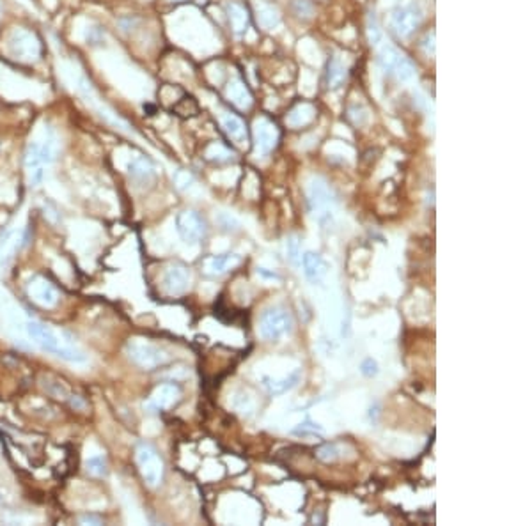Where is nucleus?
Segmentation results:
<instances>
[{"label": "nucleus", "mask_w": 532, "mask_h": 526, "mask_svg": "<svg viewBox=\"0 0 532 526\" xmlns=\"http://www.w3.org/2000/svg\"><path fill=\"white\" fill-rule=\"evenodd\" d=\"M25 334L27 337L31 339L34 344H38L43 351H48L52 355L59 356V358L66 360V362H71V364H84L88 356L80 351L78 348H75L73 344H69L68 341L62 339V335L59 332L52 328L48 325H43L39 321H27L25 322Z\"/></svg>", "instance_id": "nucleus-1"}, {"label": "nucleus", "mask_w": 532, "mask_h": 526, "mask_svg": "<svg viewBox=\"0 0 532 526\" xmlns=\"http://www.w3.org/2000/svg\"><path fill=\"white\" fill-rule=\"evenodd\" d=\"M55 136L50 129L38 141L31 142L25 151V169L29 172V179L34 186L41 185L45 179V169L55 159Z\"/></svg>", "instance_id": "nucleus-2"}, {"label": "nucleus", "mask_w": 532, "mask_h": 526, "mask_svg": "<svg viewBox=\"0 0 532 526\" xmlns=\"http://www.w3.org/2000/svg\"><path fill=\"white\" fill-rule=\"evenodd\" d=\"M128 356L132 358L133 364H137L142 369H158L169 362V355L160 349L158 346L151 344V342L144 341V339H133L126 346Z\"/></svg>", "instance_id": "nucleus-3"}, {"label": "nucleus", "mask_w": 532, "mask_h": 526, "mask_svg": "<svg viewBox=\"0 0 532 526\" xmlns=\"http://www.w3.org/2000/svg\"><path fill=\"white\" fill-rule=\"evenodd\" d=\"M293 329V318L284 307H272L262 312L259 321V334L265 341L275 342L286 337Z\"/></svg>", "instance_id": "nucleus-4"}, {"label": "nucleus", "mask_w": 532, "mask_h": 526, "mask_svg": "<svg viewBox=\"0 0 532 526\" xmlns=\"http://www.w3.org/2000/svg\"><path fill=\"white\" fill-rule=\"evenodd\" d=\"M135 459H137L139 471H141L146 485L158 488L162 478H164V461H162L158 452L148 443H141L137 447V452H135Z\"/></svg>", "instance_id": "nucleus-5"}, {"label": "nucleus", "mask_w": 532, "mask_h": 526, "mask_svg": "<svg viewBox=\"0 0 532 526\" xmlns=\"http://www.w3.org/2000/svg\"><path fill=\"white\" fill-rule=\"evenodd\" d=\"M8 50L18 61L34 62L41 55V43L31 31L15 29L8 38Z\"/></svg>", "instance_id": "nucleus-6"}, {"label": "nucleus", "mask_w": 532, "mask_h": 526, "mask_svg": "<svg viewBox=\"0 0 532 526\" xmlns=\"http://www.w3.org/2000/svg\"><path fill=\"white\" fill-rule=\"evenodd\" d=\"M309 202H311L312 211L318 213V222L323 227L332 225V202H334V195L332 190L328 188L327 183L323 179H312L309 185Z\"/></svg>", "instance_id": "nucleus-7"}, {"label": "nucleus", "mask_w": 532, "mask_h": 526, "mask_svg": "<svg viewBox=\"0 0 532 526\" xmlns=\"http://www.w3.org/2000/svg\"><path fill=\"white\" fill-rule=\"evenodd\" d=\"M176 229L181 239L188 245H195L206 236V224L202 216L195 211H183L176 218Z\"/></svg>", "instance_id": "nucleus-8"}, {"label": "nucleus", "mask_w": 532, "mask_h": 526, "mask_svg": "<svg viewBox=\"0 0 532 526\" xmlns=\"http://www.w3.org/2000/svg\"><path fill=\"white\" fill-rule=\"evenodd\" d=\"M422 11L417 4L410 2L398 8L392 15V29L399 38H408L421 25Z\"/></svg>", "instance_id": "nucleus-9"}, {"label": "nucleus", "mask_w": 532, "mask_h": 526, "mask_svg": "<svg viewBox=\"0 0 532 526\" xmlns=\"http://www.w3.org/2000/svg\"><path fill=\"white\" fill-rule=\"evenodd\" d=\"M27 296L39 307L52 308L59 303V291L45 276H32L27 284Z\"/></svg>", "instance_id": "nucleus-10"}, {"label": "nucleus", "mask_w": 532, "mask_h": 526, "mask_svg": "<svg viewBox=\"0 0 532 526\" xmlns=\"http://www.w3.org/2000/svg\"><path fill=\"white\" fill-rule=\"evenodd\" d=\"M254 141H255V152L259 156L268 155L274 151L279 142V129L268 119H259L254 125Z\"/></svg>", "instance_id": "nucleus-11"}, {"label": "nucleus", "mask_w": 532, "mask_h": 526, "mask_svg": "<svg viewBox=\"0 0 532 526\" xmlns=\"http://www.w3.org/2000/svg\"><path fill=\"white\" fill-rule=\"evenodd\" d=\"M179 397H181L179 386L174 385V383H165V385H160L153 392L149 401L146 402V408L149 411H165V409L172 408L179 401Z\"/></svg>", "instance_id": "nucleus-12"}, {"label": "nucleus", "mask_w": 532, "mask_h": 526, "mask_svg": "<svg viewBox=\"0 0 532 526\" xmlns=\"http://www.w3.org/2000/svg\"><path fill=\"white\" fill-rule=\"evenodd\" d=\"M164 285L169 294H183L190 285V271L181 264L171 266L165 271Z\"/></svg>", "instance_id": "nucleus-13"}, {"label": "nucleus", "mask_w": 532, "mask_h": 526, "mask_svg": "<svg viewBox=\"0 0 532 526\" xmlns=\"http://www.w3.org/2000/svg\"><path fill=\"white\" fill-rule=\"evenodd\" d=\"M302 268H304V275L307 276V280H311L312 284H319L328 271V264L325 262V259L316 252H305L302 255Z\"/></svg>", "instance_id": "nucleus-14"}, {"label": "nucleus", "mask_w": 532, "mask_h": 526, "mask_svg": "<svg viewBox=\"0 0 532 526\" xmlns=\"http://www.w3.org/2000/svg\"><path fill=\"white\" fill-rule=\"evenodd\" d=\"M27 243V236L20 232H9L0 241V268L8 266L13 261L18 250Z\"/></svg>", "instance_id": "nucleus-15"}, {"label": "nucleus", "mask_w": 532, "mask_h": 526, "mask_svg": "<svg viewBox=\"0 0 532 526\" xmlns=\"http://www.w3.org/2000/svg\"><path fill=\"white\" fill-rule=\"evenodd\" d=\"M225 96L238 108H248L252 105V96L239 78H232L225 87Z\"/></svg>", "instance_id": "nucleus-16"}, {"label": "nucleus", "mask_w": 532, "mask_h": 526, "mask_svg": "<svg viewBox=\"0 0 532 526\" xmlns=\"http://www.w3.org/2000/svg\"><path fill=\"white\" fill-rule=\"evenodd\" d=\"M298 381H300V371H295L293 374L286 376L282 379L265 378L262 379V386H265L266 392L270 395H282L291 390V388H295L298 385Z\"/></svg>", "instance_id": "nucleus-17"}, {"label": "nucleus", "mask_w": 532, "mask_h": 526, "mask_svg": "<svg viewBox=\"0 0 532 526\" xmlns=\"http://www.w3.org/2000/svg\"><path fill=\"white\" fill-rule=\"evenodd\" d=\"M239 264V255L236 254H224V255H213L206 261V273L211 276L224 275L225 271L232 269L234 266Z\"/></svg>", "instance_id": "nucleus-18"}, {"label": "nucleus", "mask_w": 532, "mask_h": 526, "mask_svg": "<svg viewBox=\"0 0 532 526\" xmlns=\"http://www.w3.org/2000/svg\"><path fill=\"white\" fill-rule=\"evenodd\" d=\"M222 128H224V132L227 133V136L234 144L244 145L247 142V128H245L244 121L236 118V115H224L222 118Z\"/></svg>", "instance_id": "nucleus-19"}, {"label": "nucleus", "mask_w": 532, "mask_h": 526, "mask_svg": "<svg viewBox=\"0 0 532 526\" xmlns=\"http://www.w3.org/2000/svg\"><path fill=\"white\" fill-rule=\"evenodd\" d=\"M227 16H229V22H231L232 31H234L236 34H244V32L247 31L248 15H247V9H245L244 6L236 4V2L229 4Z\"/></svg>", "instance_id": "nucleus-20"}, {"label": "nucleus", "mask_w": 532, "mask_h": 526, "mask_svg": "<svg viewBox=\"0 0 532 526\" xmlns=\"http://www.w3.org/2000/svg\"><path fill=\"white\" fill-rule=\"evenodd\" d=\"M128 172L133 176L135 179H149L155 176V167H153V163L149 162L148 158L144 156H137V158H133L128 165Z\"/></svg>", "instance_id": "nucleus-21"}, {"label": "nucleus", "mask_w": 532, "mask_h": 526, "mask_svg": "<svg viewBox=\"0 0 532 526\" xmlns=\"http://www.w3.org/2000/svg\"><path fill=\"white\" fill-rule=\"evenodd\" d=\"M258 22L262 29L270 31L274 27L279 25L281 22V16L275 8H272L270 4H265V2H259L258 4Z\"/></svg>", "instance_id": "nucleus-22"}, {"label": "nucleus", "mask_w": 532, "mask_h": 526, "mask_svg": "<svg viewBox=\"0 0 532 526\" xmlns=\"http://www.w3.org/2000/svg\"><path fill=\"white\" fill-rule=\"evenodd\" d=\"M401 57H403V55L396 48H392V46H384L380 52V57H378V62H380L382 69L391 75V73L396 71V66L401 61Z\"/></svg>", "instance_id": "nucleus-23"}, {"label": "nucleus", "mask_w": 532, "mask_h": 526, "mask_svg": "<svg viewBox=\"0 0 532 526\" xmlns=\"http://www.w3.org/2000/svg\"><path fill=\"white\" fill-rule=\"evenodd\" d=\"M344 76H346V71H344V68H342L341 62H339L337 59H332L330 64H328V85L334 89L339 87V85L342 84Z\"/></svg>", "instance_id": "nucleus-24"}, {"label": "nucleus", "mask_w": 532, "mask_h": 526, "mask_svg": "<svg viewBox=\"0 0 532 526\" xmlns=\"http://www.w3.org/2000/svg\"><path fill=\"white\" fill-rule=\"evenodd\" d=\"M396 76H398L401 82H412L415 76V66L412 64L410 59H407L403 55L401 57V61L398 62V66H396Z\"/></svg>", "instance_id": "nucleus-25"}, {"label": "nucleus", "mask_w": 532, "mask_h": 526, "mask_svg": "<svg viewBox=\"0 0 532 526\" xmlns=\"http://www.w3.org/2000/svg\"><path fill=\"white\" fill-rule=\"evenodd\" d=\"M232 404H234V408L238 409L241 415H252V409H254V402H252V399L248 397L247 394H238L234 397V401H232Z\"/></svg>", "instance_id": "nucleus-26"}, {"label": "nucleus", "mask_w": 532, "mask_h": 526, "mask_svg": "<svg viewBox=\"0 0 532 526\" xmlns=\"http://www.w3.org/2000/svg\"><path fill=\"white\" fill-rule=\"evenodd\" d=\"M85 466H88L89 474L96 475V477H102V475L106 474V462H105V459L99 457V455L88 459Z\"/></svg>", "instance_id": "nucleus-27"}, {"label": "nucleus", "mask_w": 532, "mask_h": 526, "mask_svg": "<svg viewBox=\"0 0 532 526\" xmlns=\"http://www.w3.org/2000/svg\"><path fill=\"white\" fill-rule=\"evenodd\" d=\"M318 457L325 462L335 461L339 457V447L335 443H327L325 447H321L318 450Z\"/></svg>", "instance_id": "nucleus-28"}, {"label": "nucleus", "mask_w": 532, "mask_h": 526, "mask_svg": "<svg viewBox=\"0 0 532 526\" xmlns=\"http://www.w3.org/2000/svg\"><path fill=\"white\" fill-rule=\"evenodd\" d=\"M174 183L181 192H185V190H188L194 185V176L188 171H178L174 176Z\"/></svg>", "instance_id": "nucleus-29"}, {"label": "nucleus", "mask_w": 532, "mask_h": 526, "mask_svg": "<svg viewBox=\"0 0 532 526\" xmlns=\"http://www.w3.org/2000/svg\"><path fill=\"white\" fill-rule=\"evenodd\" d=\"M316 432H323V429L311 420L304 422V424H300L298 427L293 429V434H297V436H311V434H316Z\"/></svg>", "instance_id": "nucleus-30"}, {"label": "nucleus", "mask_w": 532, "mask_h": 526, "mask_svg": "<svg viewBox=\"0 0 532 526\" xmlns=\"http://www.w3.org/2000/svg\"><path fill=\"white\" fill-rule=\"evenodd\" d=\"M206 156H208L209 159H217V162H225V159L231 158V152H229L225 148H222L220 144H213L211 148L208 149V152H206Z\"/></svg>", "instance_id": "nucleus-31"}, {"label": "nucleus", "mask_w": 532, "mask_h": 526, "mask_svg": "<svg viewBox=\"0 0 532 526\" xmlns=\"http://www.w3.org/2000/svg\"><path fill=\"white\" fill-rule=\"evenodd\" d=\"M218 225H220L222 229H225V231H236L238 229V222H236L234 216H231L229 213H220L217 218Z\"/></svg>", "instance_id": "nucleus-32"}, {"label": "nucleus", "mask_w": 532, "mask_h": 526, "mask_svg": "<svg viewBox=\"0 0 532 526\" xmlns=\"http://www.w3.org/2000/svg\"><path fill=\"white\" fill-rule=\"evenodd\" d=\"M362 374L368 376V378H372V376L378 374V364L372 358H368L362 362Z\"/></svg>", "instance_id": "nucleus-33"}, {"label": "nucleus", "mask_w": 532, "mask_h": 526, "mask_svg": "<svg viewBox=\"0 0 532 526\" xmlns=\"http://www.w3.org/2000/svg\"><path fill=\"white\" fill-rule=\"evenodd\" d=\"M369 38H371L372 43H378L382 38V32L378 29V23L374 16H369Z\"/></svg>", "instance_id": "nucleus-34"}, {"label": "nucleus", "mask_w": 532, "mask_h": 526, "mask_svg": "<svg viewBox=\"0 0 532 526\" xmlns=\"http://www.w3.org/2000/svg\"><path fill=\"white\" fill-rule=\"evenodd\" d=\"M80 523L82 525H103L102 519L94 518V516H84V518H80Z\"/></svg>", "instance_id": "nucleus-35"}, {"label": "nucleus", "mask_w": 532, "mask_h": 526, "mask_svg": "<svg viewBox=\"0 0 532 526\" xmlns=\"http://www.w3.org/2000/svg\"><path fill=\"white\" fill-rule=\"evenodd\" d=\"M172 2H178V0H172Z\"/></svg>", "instance_id": "nucleus-36"}, {"label": "nucleus", "mask_w": 532, "mask_h": 526, "mask_svg": "<svg viewBox=\"0 0 532 526\" xmlns=\"http://www.w3.org/2000/svg\"><path fill=\"white\" fill-rule=\"evenodd\" d=\"M0 8H2V6H0Z\"/></svg>", "instance_id": "nucleus-37"}]
</instances>
